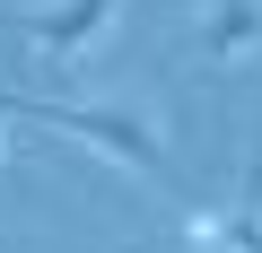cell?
Listing matches in <instances>:
<instances>
[{"label": "cell", "mask_w": 262, "mask_h": 253, "mask_svg": "<svg viewBox=\"0 0 262 253\" xmlns=\"http://www.w3.org/2000/svg\"><path fill=\"white\" fill-rule=\"evenodd\" d=\"M0 157H9V113H0Z\"/></svg>", "instance_id": "5b68a950"}, {"label": "cell", "mask_w": 262, "mask_h": 253, "mask_svg": "<svg viewBox=\"0 0 262 253\" xmlns=\"http://www.w3.org/2000/svg\"><path fill=\"white\" fill-rule=\"evenodd\" d=\"M114 18H122V0H27V9H18V27H27V44H35L44 61L96 53V44L114 35Z\"/></svg>", "instance_id": "7a4b0ae2"}, {"label": "cell", "mask_w": 262, "mask_h": 253, "mask_svg": "<svg viewBox=\"0 0 262 253\" xmlns=\"http://www.w3.org/2000/svg\"><path fill=\"white\" fill-rule=\"evenodd\" d=\"M245 53H262V0H210L201 9V61H245Z\"/></svg>", "instance_id": "277c9868"}, {"label": "cell", "mask_w": 262, "mask_h": 253, "mask_svg": "<svg viewBox=\"0 0 262 253\" xmlns=\"http://www.w3.org/2000/svg\"><path fill=\"white\" fill-rule=\"evenodd\" d=\"M0 113H27V122H44V131H70L79 149H96V157H114V166H131V175L166 183V140H158V122H149V113H131V105H79V96H9V87H0Z\"/></svg>", "instance_id": "6da1fadb"}, {"label": "cell", "mask_w": 262, "mask_h": 253, "mask_svg": "<svg viewBox=\"0 0 262 253\" xmlns=\"http://www.w3.org/2000/svg\"><path fill=\"white\" fill-rule=\"evenodd\" d=\"M184 236H192V244H227V253H262V166H245L236 210H192Z\"/></svg>", "instance_id": "3957f363"}]
</instances>
